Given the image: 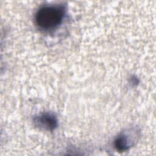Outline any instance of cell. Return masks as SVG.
Masks as SVG:
<instances>
[{
    "instance_id": "obj_1",
    "label": "cell",
    "mask_w": 156,
    "mask_h": 156,
    "mask_svg": "<svg viewBox=\"0 0 156 156\" xmlns=\"http://www.w3.org/2000/svg\"><path fill=\"white\" fill-rule=\"evenodd\" d=\"M65 14L63 5H46L36 13L35 22L43 29H52L62 21Z\"/></svg>"
},
{
    "instance_id": "obj_2",
    "label": "cell",
    "mask_w": 156,
    "mask_h": 156,
    "mask_svg": "<svg viewBox=\"0 0 156 156\" xmlns=\"http://www.w3.org/2000/svg\"><path fill=\"white\" fill-rule=\"evenodd\" d=\"M34 122L38 127L47 130H52L57 126L56 117L49 113H44L35 117Z\"/></svg>"
},
{
    "instance_id": "obj_3",
    "label": "cell",
    "mask_w": 156,
    "mask_h": 156,
    "mask_svg": "<svg viewBox=\"0 0 156 156\" xmlns=\"http://www.w3.org/2000/svg\"><path fill=\"white\" fill-rule=\"evenodd\" d=\"M132 142L129 136L125 133L118 135L115 140L114 144L116 149L119 151L127 150L132 145Z\"/></svg>"
}]
</instances>
